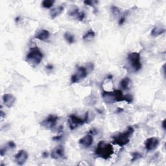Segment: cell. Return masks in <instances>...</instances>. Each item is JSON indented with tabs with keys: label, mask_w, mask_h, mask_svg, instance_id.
Returning <instances> with one entry per match:
<instances>
[{
	"label": "cell",
	"mask_w": 166,
	"mask_h": 166,
	"mask_svg": "<svg viewBox=\"0 0 166 166\" xmlns=\"http://www.w3.org/2000/svg\"><path fill=\"white\" fill-rule=\"evenodd\" d=\"M28 158V153L25 150H20L14 156V159L16 163L20 165H22L26 162Z\"/></svg>",
	"instance_id": "11"
},
{
	"label": "cell",
	"mask_w": 166,
	"mask_h": 166,
	"mask_svg": "<svg viewBox=\"0 0 166 166\" xmlns=\"http://www.w3.org/2000/svg\"><path fill=\"white\" fill-rule=\"evenodd\" d=\"M0 114H1V118H3L5 115L4 113H3V112L2 111V110H1V112H0Z\"/></svg>",
	"instance_id": "34"
},
{
	"label": "cell",
	"mask_w": 166,
	"mask_h": 166,
	"mask_svg": "<svg viewBox=\"0 0 166 166\" xmlns=\"http://www.w3.org/2000/svg\"><path fill=\"white\" fill-rule=\"evenodd\" d=\"M85 13H84V12H80V13H79V16H77V20H79V21H83L84 19L85 18Z\"/></svg>",
	"instance_id": "26"
},
{
	"label": "cell",
	"mask_w": 166,
	"mask_h": 166,
	"mask_svg": "<svg viewBox=\"0 0 166 166\" xmlns=\"http://www.w3.org/2000/svg\"><path fill=\"white\" fill-rule=\"evenodd\" d=\"M43 157H44V158H47V156H48V153L47 152H44V153H43Z\"/></svg>",
	"instance_id": "33"
},
{
	"label": "cell",
	"mask_w": 166,
	"mask_h": 166,
	"mask_svg": "<svg viewBox=\"0 0 166 166\" xmlns=\"http://www.w3.org/2000/svg\"><path fill=\"white\" fill-rule=\"evenodd\" d=\"M128 61L131 64L132 68L134 71H138L141 68V63L140 61V54L137 52H132L129 54Z\"/></svg>",
	"instance_id": "4"
},
{
	"label": "cell",
	"mask_w": 166,
	"mask_h": 166,
	"mask_svg": "<svg viewBox=\"0 0 166 166\" xmlns=\"http://www.w3.org/2000/svg\"><path fill=\"white\" fill-rule=\"evenodd\" d=\"M64 37L65 38V40H66L67 42H68L69 44H73L75 42V38H74V36L72 35L71 34H70L69 33H65V34L64 35Z\"/></svg>",
	"instance_id": "20"
},
{
	"label": "cell",
	"mask_w": 166,
	"mask_h": 166,
	"mask_svg": "<svg viewBox=\"0 0 166 166\" xmlns=\"http://www.w3.org/2000/svg\"><path fill=\"white\" fill-rule=\"evenodd\" d=\"M134 130L132 127H129L127 131L117 134V136H113V143L120 147H123L129 143V138L134 133Z\"/></svg>",
	"instance_id": "3"
},
{
	"label": "cell",
	"mask_w": 166,
	"mask_h": 166,
	"mask_svg": "<svg viewBox=\"0 0 166 166\" xmlns=\"http://www.w3.org/2000/svg\"><path fill=\"white\" fill-rule=\"evenodd\" d=\"M64 7L62 5L58 6L57 7H55V8L52 9L49 13L50 18H51V20H54V19L58 17L59 15H61L62 13V12L64 11Z\"/></svg>",
	"instance_id": "14"
},
{
	"label": "cell",
	"mask_w": 166,
	"mask_h": 166,
	"mask_svg": "<svg viewBox=\"0 0 166 166\" xmlns=\"http://www.w3.org/2000/svg\"><path fill=\"white\" fill-rule=\"evenodd\" d=\"M55 3L54 0H44L42 3V5L44 8L49 9L53 7Z\"/></svg>",
	"instance_id": "21"
},
{
	"label": "cell",
	"mask_w": 166,
	"mask_h": 166,
	"mask_svg": "<svg viewBox=\"0 0 166 166\" xmlns=\"http://www.w3.org/2000/svg\"><path fill=\"white\" fill-rule=\"evenodd\" d=\"M95 32L93 30L90 29L87 31V33L83 36V40L84 41H90L93 40L95 37Z\"/></svg>",
	"instance_id": "17"
},
{
	"label": "cell",
	"mask_w": 166,
	"mask_h": 166,
	"mask_svg": "<svg viewBox=\"0 0 166 166\" xmlns=\"http://www.w3.org/2000/svg\"><path fill=\"white\" fill-rule=\"evenodd\" d=\"M102 97L104 102L107 104H113V103L117 102L114 91H112V92L104 91L102 93Z\"/></svg>",
	"instance_id": "9"
},
{
	"label": "cell",
	"mask_w": 166,
	"mask_h": 166,
	"mask_svg": "<svg viewBox=\"0 0 166 166\" xmlns=\"http://www.w3.org/2000/svg\"><path fill=\"white\" fill-rule=\"evenodd\" d=\"M131 83V81L129 77L124 78L120 83L121 87L125 90H127L129 89V86Z\"/></svg>",
	"instance_id": "18"
},
{
	"label": "cell",
	"mask_w": 166,
	"mask_h": 166,
	"mask_svg": "<svg viewBox=\"0 0 166 166\" xmlns=\"http://www.w3.org/2000/svg\"><path fill=\"white\" fill-rule=\"evenodd\" d=\"M165 31V29L162 28L161 27H155L151 31V35L153 37H157L158 36L162 35L163 33H164Z\"/></svg>",
	"instance_id": "16"
},
{
	"label": "cell",
	"mask_w": 166,
	"mask_h": 166,
	"mask_svg": "<svg viewBox=\"0 0 166 166\" xmlns=\"http://www.w3.org/2000/svg\"><path fill=\"white\" fill-rule=\"evenodd\" d=\"M7 146L8 147V148L9 149H14L16 147V144L14 143V142H13V141H9V142L7 143Z\"/></svg>",
	"instance_id": "27"
},
{
	"label": "cell",
	"mask_w": 166,
	"mask_h": 166,
	"mask_svg": "<svg viewBox=\"0 0 166 166\" xmlns=\"http://www.w3.org/2000/svg\"><path fill=\"white\" fill-rule=\"evenodd\" d=\"M95 153L99 157L107 160L114 154V148L111 144L106 143L103 141H101L97 144Z\"/></svg>",
	"instance_id": "1"
},
{
	"label": "cell",
	"mask_w": 166,
	"mask_h": 166,
	"mask_svg": "<svg viewBox=\"0 0 166 166\" xmlns=\"http://www.w3.org/2000/svg\"><path fill=\"white\" fill-rule=\"evenodd\" d=\"M127 14L128 13H125L124 14H123V15L120 17L119 21H118V24L119 25H122L126 21V19H127Z\"/></svg>",
	"instance_id": "24"
},
{
	"label": "cell",
	"mask_w": 166,
	"mask_h": 166,
	"mask_svg": "<svg viewBox=\"0 0 166 166\" xmlns=\"http://www.w3.org/2000/svg\"><path fill=\"white\" fill-rule=\"evenodd\" d=\"M88 74V69L86 67L80 66L77 69L75 73L71 76V83H77L80 82L87 77Z\"/></svg>",
	"instance_id": "5"
},
{
	"label": "cell",
	"mask_w": 166,
	"mask_h": 166,
	"mask_svg": "<svg viewBox=\"0 0 166 166\" xmlns=\"http://www.w3.org/2000/svg\"><path fill=\"white\" fill-rule=\"evenodd\" d=\"M85 4H86V5H89L91 7H94L95 4H97L98 3L97 1H90V0H86V1H84Z\"/></svg>",
	"instance_id": "25"
},
{
	"label": "cell",
	"mask_w": 166,
	"mask_h": 166,
	"mask_svg": "<svg viewBox=\"0 0 166 166\" xmlns=\"http://www.w3.org/2000/svg\"><path fill=\"white\" fill-rule=\"evenodd\" d=\"M3 102L7 107L11 108L13 107L14 103L16 102V98L11 93H6L3 96Z\"/></svg>",
	"instance_id": "13"
},
{
	"label": "cell",
	"mask_w": 166,
	"mask_h": 166,
	"mask_svg": "<svg viewBox=\"0 0 166 166\" xmlns=\"http://www.w3.org/2000/svg\"><path fill=\"white\" fill-rule=\"evenodd\" d=\"M68 123L69 128H70L71 131H73V130L77 129L79 126L83 125L84 124L86 123L85 119H81L80 117L76 116L75 115H69Z\"/></svg>",
	"instance_id": "6"
},
{
	"label": "cell",
	"mask_w": 166,
	"mask_h": 166,
	"mask_svg": "<svg viewBox=\"0 0 166 166\" xmlns=\"http://www.w3.org/2000/svg\"><path fill=\"white\" fill-rule=\"evenodd\" d=\"M43 53L38 47L31 48L30 51L26 56L25 61L31 66L35 67L40 64L43 59Z\"/></svg>",
	"instance_id": "2"
},
{
	"label": "cell",
	"mask_w": 166,
	"mask_h": 166,
	"mask_svg": "<svg viewBox=\"0 0 166 166\" xmlns=\"http://www.w3.org/2000/svg\"><path fill=\"white\" fill-rule=\"evenodd\" d=\"M46 68L47 69H49V70H52V69H53V66L52 65L49 64V65H47V66H46Z\"/></svg>",
	"instance_id": "31"
},
{
	"label": "cell",
	"mask_w": 166,
	"mask_h": 166,
	"mask_svg": "<svg viewBox=\"0 0 166 166\" xmlns=\"http://www.w3.org/2000/svg\"><path fill=\"white\" fill-rule=\"evenodd\" d=\"M79 13H80V12H79V9L77 7L73 6L70 9V10H69L68 14H69V16L75 18L77 20V16H79Z\"/></svg>",
	"instance_id": "19"
},
{
	"label": "cell",
	"mask_w": 166,
	"mask_h": 166,
	"mask_svg": "<svg viewBox=\"0 0 166 166\" xmlns=\"http://www.w3.org/2000/svg\"><path fill=\"white\" fill-rule=\"evenodd\" d=\"M59 117L57 115H49L47 118H45L44 121L40 123V125L42 127H45V128L51 129L56 125V123L58 120H59Z\"/></svg>",
	"instance_id": "7"
},
{
	"label": "cell",
	"mask_w": 166,
	"mask_h": 166,
	"mask_svg": "<svg viewBox=\"0 0 166 166\" xmlns=\"http://www.w3.org/2000/svg\"><path fill=\"white\" fill-rule=\"evenodd\" d=\"M51 157L54 160L64 158L65 157V151L63 147L59 145L53 149L51 153Z\"/></svg>",
	"instance_id": "10"
},
{
	"label": "cell",
	"mask_w": 166,
	"mask_h": 166,
	"mask_svg": "<svg viewBox=\"0 0 166 166\" xmlns=\"http://www.w3.org/2000/svg\"><path fill=\"white\" fill-rule=\"evenodd\" d=\"M89 134H92V135H95V134H97V131H96L95 129H91L90 131V132H89Z\"/></svg>",
	"instance_id": "30"
},
{
	"label": "cell",
	"mask_w": 166,
	"mask_h": 166,
	"mask_svg": "<svg viewBox=\"0 0 166 166\" xmlns=\"http://www.w3.org/2000/svg\"><path fill=\"white\" fill-rule=\"evenodd\" d=\"M162 127H163V129L165 130V120L164 119L163 121V123H162Z\"/></svg>",
	"instance_id": "32"
},
{
	"label": "cell",
	"mask_w": 166,
	"mask_h": 166,
	"mask_svg": "<svg viewBox=\"0 0 166 166\" xmlns=\"http://www.w3.org/2000/svg\"><path fill=\"white\" fill-rule=\"evenodd\" d=\"M50 37V33L49 31L45 29H42L37 33L35 38L41 41L47 40Z\"/></svg>",
	"instance_id": "15"
},
{
	"label": "cell",
	"mask_w": 166,
	"mask_h": 166,
	"mask_svg": "<svg viewBox=\"0 0 166 166\" xmlns=\"http://www.w3.org/2000/svg\"><path fill=\"white\" fill-rule=\"evenodd\" d=\"M93 141V139L92 135L90 134H88L85 136H84L83 138H82L79 139V143L81 145L83 146V147L88 148L89 147H90L92 145Z\"/></svg>",
	"instance_id": "12"
},
{
	"label": "cell",
	"mask_w": 166,
	"mask_h": 166,
	"mask_svg": "<svg viewBox=\"0 0 166 166\" xmlns=\"http://www.w3.org/2000/svg\"><path fill=\"white\" fill-rule=\"evenodd\" d=\"M132 162H134V161H136L139 159H140V158H142V155L139 153H134L132 154Z\"/></svg>",
	"instance_id": "22"
},
{
	"label": "cell",
	"mask_w": 166,
	"mask_h": 166,
	"mask_svg": "<svg viewBox=\"0 0 166 166\" xmlns=\"http://www.w3.org/2000/svg\"><path fill=\"white\" fill-rule=\"evenodd\" d=\"M62 138V135H60V136H55V137H53V140L59 141V140H61Z\"/></svg>",
	"instance_id": "29"
},
{
	"label": "cell",
	"mask_w": 166,
	"mask_h": 166,
	"mask_svg": "<svg viewBox=\"0 0 166 166\" xmlns=\"http://www.w3.org/2000/svg\"><path fill=\"white\" fill-rule=\"evenodd\" d=\"M111 11L113 15H114V16H118L120 14V13H121V11H120V9H119L118 7H117L115 6H112L111 7Z\"/></svg>",
	"instance_id": "23"
},
{
	"label": "cell",
	"mask_w": 166,
	"mask_h": 166,
	"mask_svg": "<svg viewBox=\"0 0 166 166\" xmlns=\"http://www.w3.org/2000/svg\"><path fill=\"white\" fill-rule=\"evenodd\" d=\"M159 145V139L156 137L147 138L145 142V147L147 151H152L158 147Z\"/></svg>",
	"instance_id": "8"
},
{
	"label": "cell",
	"mask_w": 166,
	"mask_h": 166,
	"mask_svg": "<svg viewBox=\"0 0 166 166\" xmlns=\"http://www.w3.org/2000/svg\"><path fill=\"white\" fill-rule=\"evenodd\" d=\"M7 146L6 147H3L1 149V151H0V153H1V156H3L5 155V153L7 152Z\"/></svg>",
	"instance_id": "28"
}]
</instances>
